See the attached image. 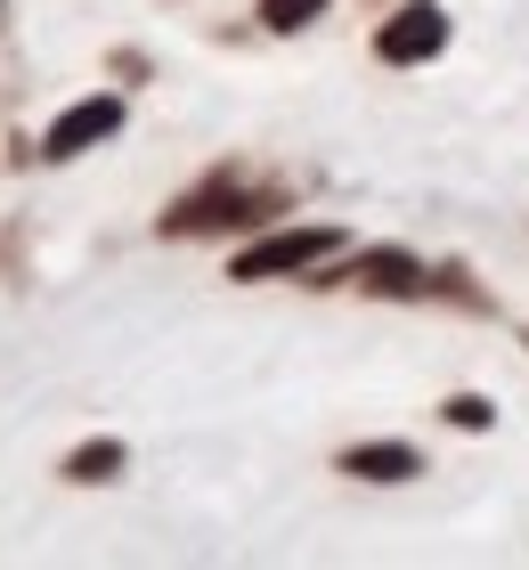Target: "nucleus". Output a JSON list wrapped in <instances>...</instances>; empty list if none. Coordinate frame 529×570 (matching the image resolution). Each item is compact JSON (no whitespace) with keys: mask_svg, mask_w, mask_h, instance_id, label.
Returning <instances> with one entry per match:
<instances>
[{"mask_svg":"<svg viewBox=\"0 0 529 570\" xmlns=\"http://www.w3.org/2000/svg\"><path fill=\"white\" fill-rule=\"evenodd\" d=\"M285 213H294V188H277V179H253L245 164H212L179 204H164V213H155V237H164V245L261 237V228H277Z\"/></svg>","mask_w":529,"mask_h":570,"instance_id":"nucleus-1","label":"nucleus"},{"mask_svg":"<svg viewBox=\"0 0 529 570\" xmlns=\"http://www.w3.org/2000/svg\"><path fill=\"white\" fill-rule=\"evenodd\" d=\"M310 294H359V302H432L440 285V262H423L408 245H342L334 262H317Z\"/></svg>","mask_w":529,"mask_h":570,"instance_id":"nucleus-2","label":"nucleus"},{"mask_svg":"<svg viewBox=\"0 0 529 570\" xmlns=\"http://www.w3.org/2000/svg\"><path fill=\"white\" fill-rule=\"evenodd\" d=\"M342 245H351V228H334V220H277V228H261V237H245L228 253V285H277V277L302 285Z\"/></svg>","mask_w":529,"mask_h":570,"instance_id":"nucleus-3","label":"nucleus"},{"mask_svg":"<svg viewBox=\"0 0 529 570\" xmlns=\"http://www.w3.org/2000/svg\"><path fill=\"white\" fill-rule=\"evenodd\" d=\"M123 122H130V98H123V90H82L74 107L49 115L41 164H82V155H98L106 139H123Z\"/></svg>","mask_w":529,"mask_h":570,"instance_id":"nucleus-4","label":"nucleus"},{"mask_svg":"<svg viewBox=\"0 0 529 570\" xmlns=\"http://www.w3.org/2000/svg\"><path fill=\"white\" fill-rule=\"evenodd\" d=\"M448 9L440 0H391V17H375V66H432L440 49H448Z\"/></svg>","mask_w":529,"mask_h":570,"instance_id":"nucleus-5","label":"nucleus"},{"mask_svg":"<svg viewBox=\"0 0 529 570\" xmlns=\"http://www.w3.org/2000/svg\"><path fill=\"white\" fill-rule=\"evenodd\" d=\"M334 473L366 481V489H408V481L432 473V464H423L415 440H351V449H334Z\"/></svg>","mask_w":529,"mask_h":570,"instance_id":"nucleus-6","label":"nucleus"},{"mask_svg":"<svg viewBox=\"0 0 529 570\" xmlns=\"http://www.w3.org/2000/svg\"><path fill=\"white\" fill-rule=\"evenodd\" d=\"M123 473H130V440H115V432H90V440H74V449L58 456V481L66 489H106Z\"/></svg>","mask_w":529,"mask_h":570,"instance_id":"nucleus-7","label":"nucleus"},{"mask_svg":"<svg viewBox=\"0 0 529 570\" xmlns=\"http://www.w3.org/2000/svg\"><path fill=\"white\" fill-rule=\"evenodd\" d=\"M326 9H334V0H261L253 24H261L270 41H294V33H310V24L326 17Z\"/></svg>","mask_w":529,"mask_h":570,"instance_id":"nucleus-8","label":"nucleus"},{"mask_svg":"<svg viewBox=\"0 0 529 570\" xmlns=\"http://www.w3.org/2000/svg\"><path fill=\"white\" fill-rule=\"evenodd\" d=\"M432 302H457V309H472V318H489V309H497V294H489V285H472V269H464V262H440Z\"/></svg>","mask_w":529,"mask_h":570,"instance_id":"nucleus-9","label":"nucleus"},{"mask_svg":"<svg viewBox=\"0 0 529 570\" xmlns=\"http://www.w3.org/2000/svg\"><path fill=\"white\" fill-rule=\"evenodd\" d=\"M440 424L448 432H497V400L489 392H448L440 400Z\"/></svg>","mask_w":529,"mask_h":570,"instance_id":"nucleus-10","label":"nucleus"},{"mask_svg":"<svg viewBox=\"0 0 529 570\" xmlns=\"http://www.w3.org/2000/svg\"><path fill=\"white\" fill-rule=\"evenodd\" d=\"M106 73H115L123 90H147V82H155V58H147V49H130V41H123V49H106Z\"/></svg>","mask_w":529,"mask_h":570,"instance_id":"nucleus-11","label":"nucleus"},{"mask_svg":"<svg viewBox=\"0 0 529 570\" xmlns=\"http://www.w3.org/2000/svg\"><path fill=\"white\" fill-rule=\"evenodd\" d=\"M0 17H9V0H0Z\"/></svg>","mask_w":529,"mask_h":570,"instance_id":"nucleus-12","label":"nucleus"},{"mask_svg":"<svg viewBox=\"0 0 529 570\" xmlns=\"http://www.w3.org/2000/svg\"><path fill=\"white\" fill-rule=\"evenodd\" d=\"M521 343H529V326H521Z\"/></svg>","mask_w":529,"mask_h":570,"instance_id":"nucleus-13","label":"nucleus"}]
</instances>
